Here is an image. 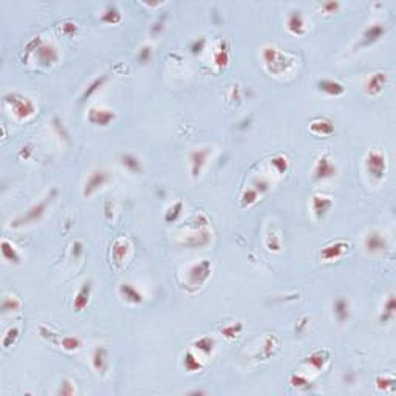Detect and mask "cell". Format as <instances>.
Here are the masks:
<instances>
[{"label": "cell", "mask_w": 396, "mask_h": 396, "mask_svg": "<svg viewBox=\"0 0 396 396\" xmlns=\"http://www.w3.org/2000/svg\"><path fill=\"white\" fill-rule=\"evenodd\" d=\"M262 59L265 68L271 73V75H283L286 73L293 65H294V59L291 56H288L286 53H283L280 48L272 47V45H266L262 50Z\"/></svg>", "instance_id": "1"}, {"label": "cell", "mask_w": 396, "mask_h": 396, "mask_svg": "<svg viewBox=\"0 0 396 396\" xmlns=\"http://www.w3.org/2000/svg\"><path fill=\"white\" fill-rule=\"evenodd\" d=\"M212 274V263L209 260H200L192 263L186 269V286L188 288H198L201 286Z\"/></svg>", "instance_id": "2"}, {"label": "cell", "mask_w": 396, "mask_h": 396, "mask_svg": "<svg viewBox=\"0 0 396 396\" xmlns=\"http://www.w3.org/2000/svg\"><path fill=\"white\" fill-rule=\"evenodd\" d=\"M4 99H5V102L11 107L13 113H14L19 119H28V118H31V116L36 113V105H34V102L29 99V98L20 95V93H8V95H5Z\"/></svg>", "instance_id": "3"}, {"label": "cell", "mask_w": 396, "mask_h": 396, "mask_svg": "<svg viewBox=\"0 0 396 396\" xmlns=\"http://www.w3.org/2000/svg\"><path fill=\"white\" fill-rule=\"evenodd\" d=\"M365 169H367L369 175L379 181L385 176L387 172V157L378 149H372L365 155Z\"/></svg>", "instance_id": "4"}, {"label": "cell", "mask_w": 396, "mask_h": 396, "mask_svg": "<svg viewBox=\"0 0 396 396\" xmlns=\"http://www.w3.org/2000/svg\"><path fill=\"white\" fill-rule=\"evenodd\" d=\"M54 191H53V194L51 195H48V197H45L42 201H39V203H36L34 206H31L28 210H26V214H23V215H20V217H17L16 220H13L11 222V226L13 228H17V226H23V225H28V223H33V222H36V220H39L44 214H45V210H47V206L51 203V200H53V197H54Z\"/></svg>", "instance_id": "5"}, {"label": "cell", "mask_w": 396, "mask_h": 396, "mask_svg": "<svg viewBox=\"0 0 396 396\" xmlns=\"http://www.w3.org/2000/svg\"><path fill=\"white\" fill-rule=\"evenodd\" d=\"M34 56L38 59V62L42 67H53L57 60H59V51L53 44L44 42L42 39H39V44L34 50Z\"/></svg>", "instance_id": "6"}, {"label": "cell", "mask_w": 396, "mask_h": 396, "mask_svg": "<svg viewBox=\"0 0 396 396\" xmlns=\"http://www.w3.org/2000/svg\"><path fill=\"white\" fill-rule=\"evenodd\" d=\"M212 150H214V147L206 146V147H198V149L191 152V173H192V178H198L201 175L203 167L207 163V158L212 155Z\"/></svg>", "instance_id": "7"}, {"label": "cell", "mask_w": 396, "mask_h": 396, "mask_svg": "<svg viewBox=\"0 0 396 396\" xmlns=\"http://www.w3.org/2000/svg\"><path fill=\"white\" fill-rule=\"evenodd\" d=\"M109 172L107 170H104V169H96V170H93L90 175H88V178H87V181H85V185H84V189H82V194H84V197H91L93 195L96 191H99L105 183L109 181Z\"/></svg>", "instance_id": "8"}, {"label": "cell", "mask_w": 396, "mask_h": 396, "mask_svg": "<svg viewBox=\"0 0 396 396\" xmlns=\"http://www.w3.org/2000/svg\"><path fill=\"white\" fill-rule=\"evenodd\" d=\"M364 246H365V251L370 253V254H381V253L387 251L388 243H387V238L384 237L382 232L370 231L364 238Z\"/></svg>", "instance_id": "9"}, {"label": "cell", "mask_w": 396, "mask_h": 396, "mask_svg": "<svg viewBox=\"0 0 396 396\" xmlns=\"http://www.w3.org/2000/svg\"><path fill=\"white\" fill-rule=\"evenodd\" d=\"M387 84V75L384 71H375L364 81V91L369 96H378Z\"/></svg>", "instance_id": "10"}, {"label": "cell", "mask_w": 396, "mask_h": 396, "mask_svg": "<svg viewBox=\"0 0 396 396\" xmlns=\"http://www.w3.org/2000/svg\"><path fill=\"white\" fill-rule=\"evenodd\" d=\"M116 118L115 112L110 109H102V107H91L88 110V121L95 126L107 127L112 124V121Z\"/></svg>", "instance_id": "11"}, {"label": "cell", "mask_w": 396, "mask_h": 396, "mask_svg": "<svg viewBox=\"0 0 396 396\" xmlns=\"http://www.w3.org/2000/svg\"><path fill=\"white\" fill-rule=\"evenodd\" d=\"M350 248V243L347 241H334V243H330V245H327L322 251H320V257L325 260V262H333V260H338L341 257L345 256V253L348 251Z\"/></svg>", "instance_id": "12"}, {"label": "cell", "mask_w": 396, "mask_h": 396, "mask_svg": "<svg viewBox=\"0 0 396 396\" xmlns=\"http://www.w3.org/2000/svg\"><path fill=\"white\" fill-rule=\"evenodd\" d=\"M91 365L98 375L105 376L109 372V351L104 345H99L93 350V354H91Z\"/></svg>", "instance_id": "13"}, {"label": "cell", "mask_w": 396, "mask_h": 396, "mask_svg": "<svg viewBox=\"0 0 396 396\" xmlns=\"http://www.w3.org/2000/svg\"><path fill=\"white\" fill-rule=\"evenodd\" d=\"M336 172H338L336 166L331 163V160L327 155H323L316 161L313 176L316 179H328V178H333L334 175H336Z\"/></svg>", "instance_id": "14"}, {"label": "cell", "mask_w": 396, "mask_h": 396, "mask_svg": "<svg viewBox=\"0 0 396 396\" xmlns=\"http://www.w3.org/2000/svg\"><path fill=\"white\" fill-rule=\"evenodd\" d=\"M310 132L316 136L328 138L334 133V123L330 118H316L310 123Z\"/></svg>", "instance_id": "15"}, {"label": "cell", "mask_w": 396, "mask_h": 396, "mask_svg": "<svg viewBox=\"0 0 396 396\" xmlns=\"http://www.w3.org/2000/svg\"><path fill=\"white\" fill-rule=\"evenodd\" d=\"M333 204H334L333 200L330 197H327V195L316 194L311 198V207H313V212H314V215L317 219H323L328 212L331 210Z\"/></svg>", "instance_id": "16"}, {"label": "cell", "mask_w": 396, "mask_h": 396, "mask_svg": "<svg viewBox=\"0 0 396 396\" xmlns=\"http://www.w3.org/2000/svg\"><path fill=\"white\" fill-rule=\"evenodd\" d=\"M385 34V26L382 23H373L370 25L362 34L361 47H369L375 42H378L382 36Z\"/></svg>", "instance_id": "17"}, {"label": "cell", "mask_w": 396, "mask_h": 396, "mask_svg": "<svg viewBox=\"0 0 396 396\" xmlns=\"http://www.w3.org/2000/svg\"><path fill=\"white\" fill-rule=\"evenodd\" d=\"M350 302L344 297H338L336 300H334L333 303V314L334 317H336V320L339 323H345L348 322L350 319V314H351V310H350Z\"/></svg>", "instance_id": "18"}, {"label": "cell", "mask_w": 396, "mask_h": 396, "mask_svg": "<svg viewBox=\"0 0 396 396\" xmlns=\"http://www.w3.org/2000/svg\"><path fill=\"white\" fill-rule=\"evenodd\" d=\"M317 87L328 96H342L345 93V87L334 79H320L317 81Z\"/></svg>", "instance_id": "19"}, {"label": "cell", "mask_w": 396, "mask_h": 396, "mask_svg": "<svg viewBox=\"0 0 396 396\" xmlns=\"http://www.w3.org/2000/svg\"><path fill=\"white\" fill-rule=\"evenodd\" d=\"M90 296H91V283L90 282H84L82 286L79 288V291L75 296L73 300V308L76 311H84L90 302Z\"/></svg>", "instance_id": "20"}, {"label": "cell", "mask_w": 396, "mask_h": 396, "mask_svg": "<svg viewBox=\"0 0 396 396\" xmlns=\"http://www.w3.org/2000/svg\"><path fill=\"white\" fill-rule=\"evenodd\" d=\"M286 28L294 36H302L305 33V22H303V16L300 11H291L286 20Z\"/></svg>", "instance_id": "21"}, {"label": "cell", "mask_w": 396, "mask_h": 396, "mask_svg": "<svg viewBox=\"0 0 396 396\" xmlns=\"http://www.w3.org/2000/svg\"><path fill=\"white\" fill-rule=\"evenodd\" d=\"M129 249H130V243L126 240V238H118L113 246H112V256H113V260L118 263V265H123L127 254H129Z\"/></svg>", "instance_id": "22"}, {"label": "cell", "mask_w": 396, "mask_h": 396, "mask_svg": "<svg viewBox=\"0 0 396 396\" xmlns=\"http://www.w3.org/2000/svg\"><path fill=\"white\" fill-rule=\"evenodd\" d=\"M119 294L124 300H127L130 303H141L142 302V294L132 283H121L119 285Z\"/></svg>", "instance_id": "23"}, {"label": "cell", "mask_w": 396, "mask_h": 396, "mask_svg": "<svg viewBox=\"0 0 396 396\" xmlns=\"http://www.w3.org/2000/svg\"><path fill=\"white\" fill-rule=\"evenodd\" d=\"M328 359H330V354H328V351H325V350H316V351H313L308 357H307V365H310V367H313L314 370H322L323 367H325V364L328 362Z\"/></svg>", "instance_id": "24"}, {"label": "cell", "mask_w": 396, "mask_h": 396, "mask_svg": "<svg viewBox=\"0 0 396 396\" xmlns=\"http://www.w3.org/2000/svg\"><path fill=\"white\" fill-rule=\"evenodd\" d=\"M396 314V299H394V294H390L387 297V300L384 302V307H382V311L379 314V320L381 323H388L393 320Z\"/></svg>", "instance_id": "25"}, {"label": "cell", "mask_w": 396, "mask_h": 396, "mask_svg": "<svg viewBox=\"0 0 396 396\" xmlns=\"http://www.w3.org/2000/svg\"><path fill=\"white\" fill-rule=\"evenodd\" d=\"M0 249H2V256H4L5 260H8L10 263H20V254L17 253V249L13 243H10L8 240H2Z\"/></svg>", "instance_id": "26"}, {"label": "cell", "mask_w": 396, "mask_h": 396, "mask_svg": "<svg viewBox=\"0 0 396 396\" xmlns=\"http://www.w3.org/2000/svg\"><path fill=\"white\" fill-rule=\"evenodd\" d=\"M121 164H123L129 172L132 173H141L142 172V164H141V160L132 154H126L121 157Z\"/></svg>", "instance_id": "27"}, {"label": "cell", "mask_w": 396, "mask_h": 396, "mask_svg": "<svg viewBox=\"0 0 396 396\" xmlns=\"http://www.w3.org/2000/svg\"><path fill=\"white\" fill-rule=\"evenodd\" d=\"M105 81H107V75H101V76H98L96 79L91 81V82L87 85V88L84 90V93H82V96H81V101H87L90 96H93L96 91L105 84Z\"/></svg>", "instance_id": "28"}, {"label": "cell", "mask_w": 396, "mask_h": 396, "mask_svg": "<svg viewBox=\"0 0 396 396\" xmlns=\"http://www.w3.org/2000/svg\"><path fill=\"white\" fill-rule=\"evenodd\" d=\"M101 20L105 22V23H110V25L119 23V22H121V13H119V10H118L115 5H109V7L105 8V11L102 13Z\"/></svg>", "instance_id": "29"}, {"label": "cell", "mask_w": 396, "mask_h": 396, "mask_svg": "<svg viewBox=\"0 0 396 396\" xmlns=\"http://www.w3.org/2000/svg\"><path fill=\"white\" fill-rule=\"evenodd\" d=\"M183 364H185V369H186V372H189V373H194V372H200L201 370V362H200V359L194 354V353H186L185 354V361H183Z\"/></svg>", "instance_id": "30"}, {"label": "cell", "mask_w": 396, "mask_h": 396, "mask_svg": "<svg viewBox=\"0 0 396 396\" xmlns=\"http://www.w3.org/2000/svg\"><path fill=\"white\" fill-rule=\"evenodd\" d=\"M194 347H195L198 351L204 353V354H210L212 351H214L215 341L212 339V338H209V336H204V338H200L198 341H195V342H194Z\"/></svg>", "instance_id": "31"}, {"label": "cell", "mask_w": 396, "mask_h": 396, "mask_svg": "<svg viewBox=\"0 0 396 396\" xmlns=\"http://www.w3.org/2000/svg\"><path fill=\"white\" fill-rule=\"evenodd\" d=\"M214 60H215V65H217L219 68H225V67L229 64V51H228V48H226L225 44H222L220 48L215 51Z\"/></svg>", "instance_id": "32"}, {"label": "cell", "mask_w": 396, "mask_h": 396, "mask_svg": "<svg viewBox=\"0 0 396 396\" xmlns=\"http://www.w3.org/2000/svg\"><path fill=\"white\" fill-rule=\"evenodd\" d=\"M259 192L251 186V188H246L245 191H243V194H241V206L243 207H249V206H253L257 200H259Z\"/></svg>", "instance_id": "33"}, {"label": "cell", "mask_w": 396, "mask_h": 396, "mask_svg": "<svg viewBox=\"0 0 396 396\" xmlns=\"http://www.w3.org/2000/svg\"><path fill=\"white\" fill-rule=\"evenodd\" d=\"M20 308V300L16 296H5L2 300V311L4 313H11L17 311Z\"/></svg>", "instance_id": "34"}, {"label": "cell", "mask_w": 396, "mask_h": 396, "mask_svg": "<svg viewBox=\"0 0 396 396\" xmlns=\"http://www.w3.org/2000/svg\"><path fill=\"white\" fill-rule=\"evenodd\" d=\"M279 347V339L274 336V334H269V336L265 339V344H263V354L265 357H269L274 354V351L277 350Z\"/></svg>", "instance_id": "35"}, {"label": "cell", "mask_w": 396, "mask_h": 396, "mask_svg": "<svg viewBox=\"0 0 396 396\" xmlns=\"http://www.w3.org/2000/svg\"><path fill=\"white\" fill-rule=\"evenodd\" d=\"M241 330H243V325L238 323V322H235V323H228V325H225V327L222 328V334H223L225 338H228V339H235L238 334L241 333Z\"/></svg>", "instance_id": "36"}, {"label": "cell", "mask_w": 396, "mask_h": 396, "mask_svg": "<svg viewBox=\"0 0 396 396\" xmlns=\"http://www.w3.org/2000/svg\"><path fill=\"white\" fill-rule=\"evenodd\" d=\"M266 248L271 251V253H279L280 248H282V241H280V237L276 234V232H269L268 237H266Z\"/></svg>", "instance_id": "37"}, {"label": "cell", "mask_w": 396, "mask_h": 396, "mask_svg": "<svg viewBox=\"0 0 396 396\" xmlns=\"http://www.w3.org/2000/svg\"><path fill=\"white\" fill-rule=\"evenodd\" d=\"M271 166L279 173H285L290 167V161L285 155H276L274 158H271Z\"/></svg>", "instance_id": "38"}, {"label": "cell", "mask_w": 396, "mask_h": 396, "mask_svg": "<svg viewBox=\"0 0 396 396\" xmlns=\"http://www.w3.org/2000/svg\"><path fill=\"white\" fill-rule=\"evenodd\" d=\"M290 384L294 387V388H299V390H307L311 387V382L303 376V375H291L290 378Z\"/></svg>", "instance_id": "39"}, {"label": "cell", "mask_w": 396, "mask_h": 396, "mask_svg": "<svg viewBox=\"0 0 396 396\" xmlns=\"http://www.w3.org/2000/svg\"><path fill=\"white\" fill-rule=\"evenodd\" d=\"M181 209H183V201H175V203L166 210V222H169V223L175 222V220L179 217V214H181Z\"/></svg>", "instance_id": "40"}, {"label": "cell", "mask_w": 396, "mask_h": 396, "mask_svg": "<svg viewBox=\"0 0 396 396\" xmlns=\"http://www.w3.org/2000/svg\"><path fill=\"white\" fill-rule=\"evenodd\" d=\"M60 345H62V348L67 351H76L81 347V341L76 336H65V338H62V341H60Z\"/></svg>", "instance_id": "41"}, {"label": "cell", "mask_w": 396, "mask_h": 396, "mask_svg": "<svg viewBox=\"0 0 396 396\" xmlns=\"http://www.w3.org/2000/svg\"><path fill=\"white\" fill-rule=\"evenodd\" d=\"M17 336H19V328H17V327L8 328V331L5 333V336H4V339H2V345H4L5 348H10V347L16 342Z\"/></svg>", "instance_id": "42"}, {"label": "cell", "mask_w": 396, "mask_h": 396, "mask_svg": "<svg viewBox=\"0 0 396 396\" xmlns=\"http://www.w3.org/2000/svg\"><path fill=\"white\" fill-rule=\"evenodd\" d=\"M394 387V378L393 376H381L376 379V388L379 391H387V390H393Z\"/></svg>", "instance_id": "43"}, {"label": "cell", "mask_w": 396, "mask_h": 396, "mask_svg": "<svg viewBox=\"0 0 396 396\" xmlns=\"http://www.w3.org/2000/svg\"><path fill=\"white\" fill-rule=\"evenodd\" d=\"M253 188L262 195V194H265V192L269 189V183H268V179H265V178H256L254 183H253Z\"/></svg>", "instance_id": "44"}, {"label": "cell", "mask_w": 396, "mask_h": 396, "mask_svg": "<svg viewBox=\"0 0 396 396\" xmlns=\"http://www.w3.org/2000/svg\"><path fill=\"white\" fill-rule=\"evenodd\" d=\"M76 29H78V26H76V23H73V22H64V23H60V31H62L64 34H75L76 33Z\"/></svg>", "instance_id": "45"}, {"label": "cell", "mask_w": 396, "mask_h": 396, "mask_svg": "<svg viewBox=\"0 0 396 396\" xmlns=\"http://www.w3.org/2000/svg\"><path fill=\"white\" fill-rule=\"evenodd\" d=\"M138 57H139L141 62H149L150 57H152V47H150V45H144V47L139 50Z\"/></svg>", "instance_id": "46"}, {"label": "cell", "mask_w": 396, "mask_h": 396, "mask_svg": "<svg viewBox=\"0 0 396 396\" xmlns=\"http://www.w3.org/2000/svg\"><path fill=\"white\" fill-rule=\"evenodd\" d=\"M75 393V387L70 381H64L62 385L59 388V394H73Z\"/></svg>", "instance_id": "47"}, {"label": "cell", "mask_w": 396, "mask_h": 396, "mask_svg": "<svg viewBox=\"0 0 396 396\" xmlns=\"http://www.w3.org/2000/svg\"><path fill=\"white\" fill-rule=\"evenodd\" d=\"M53 127H54V129H57V132H59L60 138H64V139H67V138H68V133H67V132H65V129H64V124L60 123V121H59L57 118L53 121Z\"/></svg>", "instance_id": "48"}, {"label": "cell", "mask_w": 396, "mask_h": 396, "mask_svg": "<svg viewBox=\"0 0 396 396\" xmlns=\"http://www.w3.org/2000/svg\"><path fill=\"white\" fill-rule=\"evenodd\" d=\"M338 8H339V2H334V0H331V2L322 4V10H323L325 13H334V11H338Z\"/></svg>", "instance_id": "49"}, {"label": "cell", "mask_w": 396, "mask_h": 396, "mask_svg": "<svg viewBox=\"0 0 396 396\" xmlns=\"http://www.w3.org/2000/svg\"><path fill=\"white\" fill-rule=\"evenodd\" d=\"M204 42H206V41H204L203 38H200V42L195 41V44L192 45V51H194V53H200V51L203 50V47H204Z\"/></svg>", "instance_id": "50"}, {"label": "cell", "mask_w": 396, "mask_h": 396, "mask_svg": "<svg viewBox=\"0 0 396 396\" xmlns=\"http://www.w3.org/2000/svg\"><path fill=\"white\" fill-rule=\"evenodd\" d=\"M31 150H33V149H31V146H25V147H23V149L19 152V155H20L22 158H25V160H26V158L29 157V154H31Z\"/></svg>", "instance_id": "51"}, {"label": "cell", "mask_w": 396, "mask_h": 396, "mask_svg": "<svg viewBox=\"0 0 396 396\" xmlns=\"http://www.w3.org/2000/svg\"><path fill=\"white\" fill-rule=\"evenodd\" d=\"M81 253H82V245H81L79 241H76L75 245H73V254H75V257H78Z\"/></svg>", "instance_id": "52"}]
</instances>
